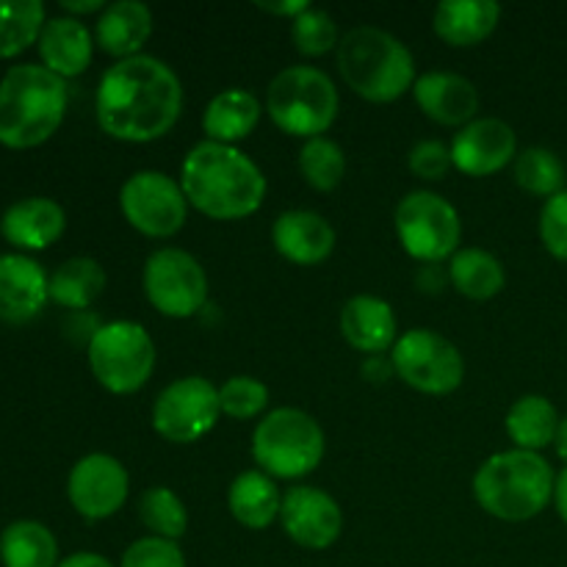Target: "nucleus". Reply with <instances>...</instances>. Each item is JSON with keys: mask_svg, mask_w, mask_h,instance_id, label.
Instances as JSON below:
<instances>
[{"mask_svg": "<svg viewBox=\"0 0 567 567\" xmlns=\"http://www.w3.org/2000/svg\"><path fill=\"white\" fill-rule=\"evenodd\" d=\"M183 109L181 78L153 55H131L105 70L97 86V122L120 142L144 144L172 131Z\"/></svg>", "mask_w": 567, "mask_h": 567, "instance_id": "nucleus-1", "label": "nucleus"}, {"mask_svg": "<svg viewBox=\"0 0 567 567\" xmlns=\"http://www.w3.org/2000/svg\"><path fill=\"white\" fill-rule=\"evenodd\" d=\"M181 188L199 214L233 221L252 216L264 205L266 177L241 150L219 142H199L183 161Z\"/></svg>", "mask_w": 567, "mask_h": 567, "instance_id": "nucleus-2", "label": "nucleus"}, {"mask_svg": "<svg viewBox=\"0 0 567 567\" xmlns=\"http://www.w3.org/2000/svg\"><path fill=\"white\" fill-rule=\"evenodd\" d=\"M66 114V83L48 66H11L0 81V144L31 150L48 142Z\"/></svg>", "mask_w": 567, "mask_h": 567, "instance_id": "nucleus-3", "label": "nucleus"}, {"mask_svg": "<svg viewBox=\"0 0 567 567\" xmlns=\"http://www.w3.org/2000/svg\"><path fill=\"white\" fill-rule=\"evenodd\" d=\"M554 471L537 452L493 454L474 476V496L487 515L509 524L537 518L554 498Z\"/></svg>", "mask_w": 567, "mask_h": 567, "instance_id": "nucleus-4", "label": "nucleus"}, {"mask_svg": "<svg viewBox=\"0 0 567 567\" xmlns=\"http://www.w3.org/2000/svg\"><path fill=\"white\" fill-rule=\"evenodd\" d=\"M338 70L363 100L393 103L415 86L413 53L393 33L358 25L338 42Z\"/></svg>", "mask_w": 567, "mask_h": 567, "instance_id": "nucleus-5", "label": "nucleus"}, {"mask_svg": "<svg viewBox=\"0 0 567 567\" xmlns=\"http://www.w3.org/2000/svg\"><path fill=\"white\" fill-rule=\"evenodd\" d=\"M266 111L288 136L319 138L338 116V89L316 66H288L269 83Z\"/></svg>", "mask_w": 567, "mask_h": 567, "instance_id": "nucleus-6", "label": "nucleus"}, {"mask_svg": "<svg viewBox=\"0 0 567 567\" xmlns=\"http://www.w3.org/2000/svg\"><path fill=\"white\" fill-rule=\"evenodd\" d=\"M252 457L264 474L277 480H299L313 474L324 460V432L313 415L302 410H275L255 430Z\"/></svg>", "mask_w": 567, "mask_h": 567, "instance_id": "nucleus-7", "label": "nucleus"}, {"mask_svg": "<svg viewBox=\"0 0 567 567\" xmlns=\"http://www.w3.org/2000/svg\"><path fill=\"white\" fill-rule=\"evenodd\" d=\"M89 365L111 393H136L155 369V343L136 321H111L89 338Z\"/></svg>", "mask_w": 567, "mask_h": 567, "instance_id": "nucleus-8", "label": "nucleus"}, {"mask_svg": "<svg viewBox=\"0 0 567 567\" xmlns=\"http://www.w3.org/2000/svg\"><path fill=\"white\" fill-rule=\"evenodd\" d=\"M396 233L410 258L424 264H441L457 255L463 238V221L449 199L432 192H413L396 205Z\"/></svg>", "mask_w": 567, "mask_h": 567, "instance_id": "nucleus-9", "label": "nucleus"}, {"mask_svg": "<svg viewBox=\"0 0 567 567\" xmlns=\"http://www.w3.org/2000/svg\"><path fill=\"white\" fill-rule=\"evenodd\" d=\"M393 371L410 388L430 396H446L463 385L465 360L449 338L435 330H410L393 343Z\"/></svg>", "mask_w": 567, "mask_h": 567, "instance_id": "nucleus-10", "label": "nucleus"}, {"mask_svg": "<svg viewBox=\"0 0 567 567\" xmlns=\"http://www.w3.org/2000/svg\"><path fill=\"white\" fill-rule=\"evenodd\" d=\"M144 293L161 316L188 319L208 299V277L194 255L183 249H158L144 266Z\"/></svg>", "mask_w": 567, "mask_h": 567, "instance_id": "nucleus-11", "label": "nucleus"}, {"mask_svg": "<svg viewBox=\"0 0 567 567\" xmlns=\"http://www.w3.org/2000/svg\"><path fill=\"white\" fill-rule=\"evenodd\" d=\"M219 413V391L205 377H186L158 393L153 426L166 441L194 443L214 430Z\"/></svg>", "mask_w": 567, "mask_h": 567, "instance_id": "nucleus-12", "label": "nucleus"}, {"mask_svg": "<svg viewBox=\"0 0 567 567\" xmlns=\"http://www.w3.org/2000/svg\"><path fill=\"white\" fill-rule=\"evenodd\" d=\"M120 205L131 227L150 238H169L183 227L188 199L183 188L164 172H136L122 186Z\"/></svg>", "mask_w": 567, "mask_h": 567, "instance_id": "nucleus-13", "label": "nucleus"}, {"mask_svg": "<svg viewBox=\"0 0 567 567\" xmlns=\"http://www.w3.org/2000/svg\"><path fill=\"white\" fill-rule=\"evenodd\" d=\"M131 480L125 465L111 454H89L78 460L66 480V496L78 515L89 520H103L120 513L127 502Z\"/></svg>", "mask_w": 567, "mask_h": 567, "instance_id": "nucleus-14", "label": "nucleus"}, {"mask_svg": "<svg viewBox=\"0 0 567 567\" xmlns=\"http://www.w3.org/2000/svg\"><path fill=\"white\" fill-rule=\"evenodd\" d=\"M280 520L297 546L324 551L341 537L343 515L336 498L319 487L297 485L282 496Z\"/></svg>", "mask_w": 567, "mask_h": 567, "instance_id": "nucleus-15", "label": "nucleus"}, {"mask_svg": "<svg viewBox=\"0 0 567 567\" xmlns=\"http://www.w3.org/2000/svg\"><path fill=\"white\" fill-rule=\"evenodd\" d=\"M518 138L504 120H474L454 136L452 164L468 177H487L502 172L515 158Z\"/></svg>", "mask_w": 567, "mask_h": 567, "instance_id": "nucleus-16", "label": "nucleus"}, {"mask_svg": "<svg viewBox=\"0 0 567 567\" xmlns=\"http://www.w3.org/2000/svg\"><path fill=\"white\" fill-rule=\"evenodd\" d=\"M50 299V277L25 255H0V319L25 324Z\"/></svg>", "mask_w": 567, "mask_h": 567, "instance_id": "nucleus-17", "label": "nucleus"}, {"mask_svg": "<svg viewBox=\"0 0 567 567\" xmlns=\"http://www.w3.org/2000/svg\"><path fill=\"white\" fill-rule=\"evenodd\" d=\"M415 103L421 105L430 120L441 125L457 127L474 122V114L480 111V92L474 83L454 72H426L415 78Z\"/></svg>", "mask_w": 567, "mask_h": 567, "instance_id": "nucleus-18", "label": "nucleus"}, {"mask_svg": "<svg viewBox=\"0 0 567 567\" xmlns=\"http://www.w3.org/2000/svg\"><path fill=\"white\" fill-rule=\"evenodd\" d=\"M275 249L297 266H316L336 249V230L313 210H286L271 227Z\"/></svg>", "mask_w": 567, "mask_h": 567, "instance_id": "nucleus-19", "label": "nucleus"}, {"mask_svg": "<svg viewBox=\"0 0 567 567\" xmlns=\"http://www.w3.org/2000/svg\"><path fill=\"white\" fill-rule=\"evenodd\" d=\"M66 230V214L55 199L28 197L11 205L0 219V233L20 249H48Z\"/></svg>", "mask_w": 567, "mask_h": 567, "instance_id": "nucleus-20", "label": "nucleus"}, {"mask_svg": "<svg viewBox=\"0 0 567 567\" xmlns=\"http://www.w3.org/2000/svg\"><path fill=\"white\" fill-rule=\"evenodd\" d=\"M341 332L349 347L374 358L396 343V313L380 297H352L341 310Z\"/></svg>", "mask_w": 567, "mask_h": 567, "instance_id": "nucleus-21", "label": "nucleus"}, {"mask_svg": "<svg viewBox=\"0 0 567 567\" xmlns=\"http://www.w3.org/2000/svg\"><path fill=\"white\" fill-rule=\"evenodd\" d=\"M92 33L75 17H55L39 33V55L59 78H75L92 64Z\"/></svg>", "mask_w": 567, "mask_h": 567, "instance_id": "nucleus-22", "label": "nucleus"}, {"mask_svg": "<svg viewBox=\"0 0 567 567\" xmlns=\"http://www.w3.org/2000/svg\"><path fill=\"white\" fill-rule=\"evenodd\" d=\"M498 17L502 6L493 0H443L437 3L432 25L452 48H474L496 31Z\"/></svg>", "mask_w": 567, "mask_h": 567, "instance_id": "nucleus-23", "label": "nucleus"}, {"mask_svg": "<svg viewBox=\"0 0 567 567\" xmlns=\"http://www.w3.org/2000/svg\"><path fill=\"white\" fill-rule=\"evenodd\" d=\"M153 33V11L138 0H116L105 6L97 20V44L103 53L131 59Z\"/></svg>", "mask_w": 567, "mask_h": 567, "instance_id": "nucleus-24", "label": "nucleus"}, {"mask_svg": "<svg viewBox=\"0 0 567 567\" xmlns=\"http://www.w3.org/2000/svg\"><path fill=\"white\" fill-rule=\"evenodd\" d=\"M260 122V103L247 89H225L208 103L203 114V131L208 142L236 144L247 138Z\"/></svg>", "mask_w": 567, "mask_h": 567, "instance_id": "nucleus-25", "label": "nucleus"}, {"mask_svg": "<svg viewBox=\"0 0 567 567\" xmlns=\"http://www.w3.org/2000/svg\"><path fill=\"white\" fill-rule=\"evenodd\" d=\"M227 504H230L233 518L241 526H247V529H266L280 515L282 496L269 474H264V471H244V474L233 480Z\"/></svg>", "mask_w": 567, "mask_h": 567, "instance_id": "nucleus-26", "label": "nucleus"}, {"mask_svg": "<svg viewBox=\"0 0 567 567\" xmlns=\"http://www.w3.org/2000/svg\"><path fill=\"white\" fill-rule=\"evenodd\" d=\"M559 421L563 419H559L557 408L546 396L532 393V396H520L509 408L504 426H507V435L515 446L524 449V452H540L554 443Z\"/></svg>", "mask_w": 567, "mask_h": 567, "instance_id": "nucleus-27", "label": "nucleus"}, {"mask_svg": "<svg viewBox=\"0 0 567 567\" xmlns=\"http://www.w3.org/2000/svg\"><path fill=\"white\" fill-rule=\"evenodd\" d=\"M3 567H59V543L37 520H14L0 535Z\"/></svg>", "mask_w": 567, "mask_h": 567, "instance_id": "nucleus-28", "label": "nucleus"}, {"mask_svg": "<svg viewBox=\"0 0 567 567\" xmlns=\"http://www.w3.org/2000/svg\"><path fill=\"white\" fill-rule=\"evenodd\" d=\"M105 288V271L94 258H70L50 277V299L61 308L86 310Z\"/></svg>", "mask_w": 567, "mask_h": 567, "instance_id": "nucleus-29", "label": "nucleus"}, {"mask_svg": "<svg viewBox=\"0 0 567 567\" xmlns=\"http://www.w3.org/2000/svg\"><path fill=\"white\" fill-rule=\"evenodd\" d=\"M449 280L463 297L493 299L507 282V275L496 255L485 249H460L449 266Z\"/></svg>", "mask_w": 567, "mask_h": 567, "instance_id": "nucleus-30", "label": "nucleus"}, {"mask_svg": "<svg viewBox=\"0 0 567 567\" xmlns=\"http://www.w3.org/2000/svg\"><path fill=\"white\" fill-rule=\"evenodd\" d=\"M44 28V6L39 0H11L0 3V59L20 55L39 42Z\"/></svg>", "mask_w": 567, "mask_h": 567, "instance_id": "nucleus-31", "label": "nucleus"}, {"mask_svg": "<svg viewBox=\"0 0 567 567\" xmlns=\"http://www.w3.org/2000/svg\"><path fill=\"white\" fill-rule=\"evenodd\" d=\"M515 181L535 197H557L565 186V166L551 150L529 147L515 158Z\"/></svg>", "mask_w": 567, "mask_h": 567, "instance_id": "nucleus-32", "label": "nucleus"}, {"mask_svg": "<svg viewBox=\"0 0 567 567\" xmlns=\"http://www.w3.org/2000/svg\"><path fill=\"white\" fill-rule=\"evenodd\" d=\"M299 172L316 192H332L347 175V155L332 138H308L299 153Z\"/></svg>", "mask_w": 567, "mask_h": 567, "instance_id": "nucleus-33", "label": "nucleus"}, {"mask_svg": "<svg viewBox=\"0 0 567 567\" xmlns=\"http://www.w3.org/2000/svg\"><path fill=\"white\" fill-rule=\"evenodd\" d=\"M138 518L155 537H164V540H177L188 529L186 507L169 487L144 491L138 498Z\"/></svg>", "mask_w": 567, "mask_h": 567, "instance_id": "nucleus-34", "label": "nucleus"}, {"mask_svg": "<svg viewBox=\"0 0 567 567\" xmlns=\"http://www.w3.org/2000/svg\"><path fill=\"white\" fill-rule=\"evenodd\" d=\"M291 39L302 55H324L332 48H338V28L327 11L310 6L305 14H299L291 25Z\"/></svg>", "mask_w": 567, "mask_h": 567, "instance_id": "nucleus-35", "label": "nucleus"}, {"mask_svg": "<svg viewBox=\"0 0 567 567\" xmlns=\"http://www.w3.org/2000/svg\"><path fill=\"white\" fill-rule=\"evenodd\" d=\"M266 404H269V388L252 377H230L219 388L221 413L236 421L255 419V415L264 413Z\"/></svg>", "mask_w": 567, "mask_h": 567, "instance_id": "nucleus-36", "label": "nucleus"}, {"mask_svg": "<svg viewBox=\"0 0 567 567\" xmlns=\"http://www.w3.org/2000/svg\"><path fill=\"white\" fill-rule=\"evenodd\" d=\"M120 567H186L181 546L164 537H142L122 557Z\"/></svg>", "mask_w": 567, "mask_h": 567, "instance_id": "nucleus-37", "label": "nucleus"}, {"mask_svg": "<svg viewBox=\"0 0 567 567\" xmlns=\"http://www.w3.org/2000/svg\"><path fill=\"white\" fill-rule=\"evenodd\" d=\"M540 238L554 258L567 260V192H559L543 205Z\"/></svg>", "mask_w": 567, "mask_h": 567, "instance_id": "nucleus-38", "label": "nucleus"}, {"mask_svg": "<svg viewBox=\"0 0 567 567\" xmlns=\"http://www.w3.org/2000/svg\"><path fill=\"white\" fill-rule=\"evenodd\" d=\"M452 166V150L443 142H435V138L419 142L410 150V172L421 181H443Z\"/></svg>", "mask_w": 567, "mask_h": 567, "instance_id": "nucleus-39", "label": "nucleus"}, {"mask_svg": "<svg viewBox=\"0 0 567 567\" xmlns=\"http://www.w3.org/2000/svg\"><path fill=\"white\" fill-rule=\"evenodd\" d=\"M260 11H266V14H277V17H291V20H297L299 14H305V11L310 9V0H286V3H255Z\"/></svg>", "mask_w": 567, "mask_h": 567, "instance_id": "nucleus-40", "label": "nucleus"}, {"mask_svg": "<svg viewBox=\"0 0 567 567\" xmlns=\"http://www.w3.org/2000/svg\"><path fill=\"white\" fill-rule=\"evenodd\" d=\"M59 567H114V565H111L105 557H100V554L81 551V554H72V557H66L64 563H59Z\"/></svg>", "mask_w": 567, "mask_h": 567, "instance_id": "nucleus-41", "label": "nucleus"}, {"mask_svg": "<svg viewBox=\"0 0 567 567\" xmlns=\"http://www.w3.org/2000/svg\"><path fill=\"white\" fill-rule=\"evenodd\" d=\"M391 371H393V363L391 365L382 363L380 354L369 358V360H365V365H363V377H365V380L382 382V380H388V377H391Z\"/></svg>", "mask_w": 567, "mask_h": 567, "instance_id": "nucleus-42", "label": "nucleus"}, {"mask_svg": "<svg viewBox=\"0 0 567 567\" xmlns=\"http://www.w3.org/2000/svg\"><path fill=\"white\" fill-rule=\"evenodd\" d=\"M61 9L70 11V14H92V11H105L103 0H61Z\"/></svg>", "mask_w": 567, "mask_h": 567, "instance_id": "nucleus-43", "label": "nucleus"}, {"mask_svg": "<svg viewBox=\"0 0 567 567\" xmlns=\"http://www.w3.org/2000/svg\"><path fill=\"white\" fill-rule=\"evenodd\" d=\"M554 504H557L559 518L567 524V465L563 474L557 476V485H554Z\"/></svg>", "mask_w": 567, "mask_h": 567, "instance_id": "nucleus-44", "label": "nucleus"}, {"mask_svg": "<svg viewBox=\"0 0 567 567\" xmlns=\"http://www.w3.org/2000/svg\"><path fill=\"white\" fill-rule=\"evenodd\" d=\"M554 446H557V454L567 463V415L563 421H559V430H557V437H554Z\"/></svg>", "mask_w": 567, "mask_h": 567, "instance_id": "nucleus-45", "label": "nucleus"}]
</instances>
